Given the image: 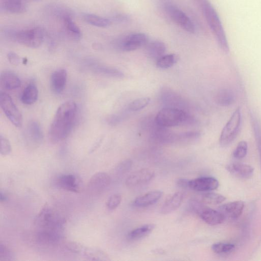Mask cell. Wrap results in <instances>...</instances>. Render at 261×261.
Returning a JSON list of instances; mask_svg holds the SVG:
<instances>
[{"label": "cell", "instance_id": "cell-1", "mask_svg": "<svg viewBox=\"0 0 261 261\" xmlns=\"http://www.w3.org/2000/svg\"><path fill=\"white\" fill-rule=\"evenodd\" d=\"M77 111V105L73 101L64 102L59 107L49 128V138L52 144H57L68 137L72 132Z\"/></svg>", "mask_w": 261, "mask_h": 261}, {"label": "cell", "instance_id": "cell-2", "mask_svg": "<svg viewBox=\"0 0 261 261\" xmlns=\"http://www.w3.org/2000/svg\"><path fill=\"white\" fill-rule=\"evenodd\" d=\"M200 1L204 17L219 46L224 52H229L230 48L225 32L217 12L208 0Z\"/></svg>", "mask_w": 261, "mask_h": 261}, {"label": "cell", "instance_id": "cell-3", "mask_svg": "<svg viewBox=\"0 0 261 261\" xmlns=\"http://www.w3.org/2000/svg\"><path fill=\"white\" fill-rule=\"evenodd\" d=\"M155 121L158 125L168 128L194 123L195 120L183 110L166 107L158 112Z\"/></svg>", "mask_w": 261, "mask_h": 261}, {"label": "cell", "instance_id": "cell-4", "mask_svg": "<svg viewBox=\"0 0 261 261\" xmlns=\"http://www.w3.org/2000/svg\"><path fill=\"white\" fill-rule=\"evenodd\" d=\"M65 223V219L47 204L43 207L35 221V225L39 229L62 232Z\"/></svg>", "mask_w": 261, "mask_h": 261}, {"label": "cell", "instance_id": "cell-5", "mask_svg": "<svg viewBox=\"0 0 261 261\" xmlns=\"http://www.w3.org/2000/svg\"><path fill=\"white\" fill-rule=\"evenodd\" d=\"M242 113L238 107L223 127L219 138V144L222 147L230 145L237 138L241 128Z\"/></svg>", "mask_w": 261, "mask_h": 261}, {"label": "cell", "instance_id": "cell-6", "mask_svg": "<svg viewBox=\"0 0 261 261\" xmlns=\"http://www.w3.org/2000/svg\"><path fill=\"white\" fill-rule=\"evenodd\" d=\"M14 39L19 44L27 47L36 49L43 43L45 34L43 30L36 27L20 31L14 35Z\"/></svg>", "mask_w": 261, "mask_h": 261}, {"label": "cell", "instance_id": "cell-7", "mask_svg": "<svg viewBox=\"0 0 261 261\" xmlns=\"http://www.w3.org/2000/svg\"><path fill=\"white\" fill-rule=\"evenodd\" d=\"M190 206L195 213L198 214L209 225H217L224 220L225 217L219 211L212 209L199 201H191Z\"/></svg>", "mask_w": 261, "mask_h": 261}, {"label": "cell", "instance_id": "cell-8", "mask_svg": "<svg viewBox=\"0 0 261 261\" xmlns=\"http://www.w3.org/2000/svg\"><path fill=\"white\" fill-rule=\"evenodd\" d=\"M0 106L15 126L17 127L22 126L23 122L22 115L12 97L7 93L3 92L0 93Z\"/></svg>", "mask_w": 261, "mask_h": 261}, {"label": "cell", "instance_id": "cell-9", "mask_svg": "<svg viewBox=\"0 0 261 261\" xmlns=\"http://www.w3.org/2000/svg\"><path fill=\"white\" fill-rule=\"evenodd\" d=\"M149 43L148 37L143 33H136L121 39L117 43V47L121 51L130 52L146 46Z\"/></svg>", "mask_w": 261, "mask_h": 261}, {"label": "cell", "instance_id": "cell-10", "mask_svg": "<svg viewBox=\"0 0 261 261\" xmlns=\"http://www.w3.org/2000/svg\"><path fill=\"white\" fill-rule=\"evenodd\" d=\"M27 146L31 149H37L42 144L44 135L40 123L32 120L27 124L25 135Z\"/></svg>", "mask_w": 261, "mask_h": 261}, {"label": "cell", "instance_id": "cell-11", "mask_svg": "<svg viewBox=\"0 0 261 261\" xmlns=\"http://www.w3.org/2000/svg\"><path fill=\"white\" fill-rule=\"evenodd\" d=\"M166 11L170 18L189 34H194L195 27L191 19L182 11L173 6H168Z\"/></svg>", "mask_w": 261, "mask_h": 261}, {"label": "cell", "instance_id": "cell-12", "mask_svg": "<svg viewBox=\"0 0 261 261\" xmlns=\"http://www.w3.org/2000/svg\"><path fill=\"white\" fill-rule=\"evenodd\" d=\"M68 248L73 252L84 256L89 260H109L108 255L100 249L86 247L77 243L72 242L68 245Z\"/></svg>", "mask_w": 261, "mask_h": 261}, {"label": "cell", "instance_id": "cell-13", "mask_svg": "<svg viewBox=\"0 0 261 261\" xmlns=\"http://www.w3.org/2000/svg\"><path fill=\"white\" fill-rule=\"evenodd\" d=\"M55 185L60 189L72 192H80L81 182L80 179L73 174H64L55 179Z\"/></svg>", "mask_w": 261, "mask_h": 261}, {"label": "cell", "instance_id": "cell-14", "mask_svg": "<svg viewBox=\"0 0 261 261\" xmlns=\"http://www.w3.org/2000/svg\"><path fill=\"white\" fill-rule=\"evenodd\" d=\"M155 176L154 172L150 169H142L130 175L126 179L125 185L133 188L149 183Z\"/></svg>", "mask_w": 261, "mask_h": 261}, {"label": "cell", "instance_id": "cell-15", "mask_svg": "<svg viewBox=\"0 0 261 261\" xmlns=\"http://www.w3.org/2000/svg\"><path fill=\"white\" fill-rule=\"evenodd\" d=\"M62 231L39 229L36 234L37 242L42 245L53 246L58 244L62 239Z\"/></svg>", "mask_w": 261, "mask_h": 261}, {"label": "cell", "instance_id": "cell-16", "mask_svg": "<svg viewBox=\"0 0 261 261\" xmlns=\"http://www.w3.org/2000/svg\"><path fill=\"white\" fill-rule=\"evenodd\" d=\"M111 183V178L106 173H96L90 178L88 183V188L91 192L99 193L104 191Z\"/></svg>", "mask_w": 261, "mask_h": 261}, {"label": "cell", "instance_id": "cell-17", "mask_svg": "<svg viewBox=\"0 0 261 261\" xmlns=\"http://www.w3.org/2000/svg\"><path fill=\"white\" fill-rule=\"evenodd\" d=\"M218 187V181L213 177H201L189 181V188L199 192L213 191Z\"/></svg>", "mask_w": 261, "mask_h": 261}, {"label": "cell", "instance_id": "cell-18", "mask_svg": "<svg viewBox=\"0 0 261 261\" xmlns=\"http://www.w3.org/2000/svg\"><path fill=\"white\" fill-rule=\"evenodd\" d=\"M161 97L163 103L167 106V107L183 110V108L186 106L182 97L170 89L163 90Z\"/></svg>", "mask_w": 261, "mask_h": 261}, {"label": "cell", "instance_id": "cell-19", "mask_svg": "<svg viewBox=\"0 0 261 261\" xmlns=\"http://www.w3.org/2000/svg\"><path fill=\"white\" fill-rule=\"evenodd\" d=\"M68 74L64 69H59L53 72L50 79V87L55 93H61L66 86Z\"/></svg>", "mask_w": 261, "mask_h": 261}, {"label": "cell", "instance_id": "cell-20", "mask_svg": "<svg viewBox=\"0 0 261 261\" xmlns=\"http://www.w3.org/2000/svg\"><path fill=\"white\" fill-rule=\"evenodd\" d=\"M244 207L243 202L241 201H235L226 203L220 206L218 211L225 218L236 219L242 214Z\"/></svg>", "mask_w": 261, "mask_h": 261}, {"label": "cell", "instance_id": "cell-21", "mask_svg": "<svg viewBox=\"0 0 261 261\" xmlns=\"http://www.w3.org/2000/svg\"><path fill=\"white\" fill-rule=\"evenodd\" d=\"M227 171L234 176L240 179L250 178L253 174V168L243 163H232L226 166Z\"/></svg>", "mask_w": 261, "mask_h": 261}, {"label": "cell", "instance_id": "cell-22", "mask_svg": "<svg viewBox=\"0 0 261 261\" xmlns=\"http://www.w3.org/2000/svg\"><path fill=\"white\" fill-rule=\"evenodd\" d=\"M1 10L13 14H22L27 9L25 0H2Z\"/></svg>", "mask_w": 261, "mask_h": 261}, {"label": "cell", "instance_id": "cell-23", "mask_svg": "<svg viewBox=\"0 0 261 261\" xmlns=\"http://www.w3.org/2000/svg\"><path fill=\"white\" fill-rule=\"evenodd\" d=\"M61 19L67 36L74 41H80L82 37V32L73 21L70 15L65 16Z\"/></svg>", "mask_w": 261, "mask_h": 261}, {"label": "cell", "instance_id": "cell-24", "mask_svg": "<svg viewBox=\"0 0 261 261\" xmlns=\"http://www.w3.org/2000/svg\"><path fill=\"white\" fill-rule=\"evenodd\" d=\"M163 192L154 190L138 197L134 202V205L138 207H146L154 205L162 197Z\"/></svg>", "mask_w": 261, "mask_h": 261}, {"label": "cell", "instance_id": "cell-25", "mask_svg": "<svg viewBox=\"0 0 261 261\" xmlns=\"http://www.w3.org/2000/svg\"><path fill=\"white\" fill-rule=\"evenodd\" d=\"M1 86L6 90H12L19 88L21 86L19 77L11 71H4L0 76Z\"/></svg>", "mask_w": 261, "mask_h": 261}, {"label": "cell", "instance_id": "cell-26", "mask_svg": "<svg viewBox=\"0 0 261 261\" xmlns=\"http://www.w3.org/2000/svg\"><path fill=\"white\" fill-rule=\"evenodd\" d=\"M184 198L182 193L178 192L173 194L163 204L161 208L163 214L171 213L178 209L182 204Z\"/></svg>", "mask_w": 261, "mask_h": 261}, {"label": "cell", "instance_id": "cell-27", "mask_svg": "<svg viewBox=\"0 0 261 261\" xmlns=\"http://www.w3.org/2000/svg\"><path fill=\"white\" fill-rule=\"evenodd\" d=\"M146 46V54L151 59L157 61L166 52L167 47L164 43L156 41L148 44Z\"/></svg>", "mask_w": 261, "mask_h": 261}, {"label": "cell", "instance_id": "cell-28", "mask_svg": "<svg viewBox=\"0 0 261 261\" xmlns=\"http://www.w3.org/2000/svg\"><path fill=\"white\" fill-rule=\"evenodd\" d=\"M215 101L220 106L228 107L235 103L236 96L232 90L227 88L222 89L216 93Z\"/></svg>", "mask_w": 261, "mask_h": 261}, {"label": "cell", "instance_id": "cell-29", "mask_svg": "<svg viewBox=\"0 0 261 261\" xmlns=\"http://www.w3.org/2000/svg\"><path fill=\"white\" fill-rule=\"evenodd\" d=\"M90 67L91 69L97 74L118 78L124 77L123 74L118 70L106 65L92 63Z\"/></svg>", "mask_w": 261, "mask_h": 261}, {"label": "cell", "instance_id": "cell-30", "mask_svg": "<svg viewBox=\"0 0 261 261\" xmlns=\"http://www.w3.org/2000/svg\"><path fill=\"white\" fill-rule=\"evenodd\" d=\"M39 97V91L34 84H30L24 90L21 96L22 103L26 105H32L35 103Z\"/></svg>", "mask_w": 261, "mask_h": 261}, {"label": "cell", "instance_id": "cell-31", "mask_svg": "<svg viewBox=\"0 0 261 261\" xmlns=\"http://www.w3.org/2000/svg\"><path fill=\"white\" fill-rule=\"evenodd\" d=\"M154 224H147L139 227L130 232L127 238L130 240H138L147 236L155 229Z\"/></svg>", "mask_w": 261, "mask_h": 261}, {"label": "cell", "instance_id": "cell-32", "mask_svg": "<svg viewBox=\"0 0 261 261\" xmlns=\"http://www.w3.org/2000/svg\"><path fill=\"white\" fill-rule=\"evenodd\" d=\"M83 19L87 24L99 28H108L111 24V20L93 14H84Z\"/></svg>", "mask_w": 261, "mask_h": 261}, {"label": "cell", "instance_id": "cell-33", "mask_svg": "<svg viewBox=\"0 0 261 261\" xmlns=\"http://www.w3.org/2000/svg\"><path fill=\"white\" fill-rule=\"evenodd\" d=\"M250 118L261 163V123L253 112H250Z\"/></svg>", "mask_w": 261, "mask_h": 261}, {"label": "cell", "instance_id": "cell-34", "mask_svg": "<svg viewBox=\"0 0 261 261\" xmlns=\"http://www.w3.org/2000/svg\"><path fill=\"white\" fill-rule=\"evenodd\" d=\"M178 56L175 54L165 55L157 61V67L161 69L170 68L178 62Z\"/></svg>", "mask_w": 261, "mask_h": 261}, {"label": "cell", "instance_id": "cell-35", "mask_svg": "<svg viewBox=\"0 0 261 261\" xmlns=\"http://www.w3.org/2000/svg\"><path fill=\"white\" fill-rule=\"evenodd\" d=\"M226 198L223 195L214 192H208L203 195L202 201L209 205H218L223 203Z\"/></svg>", "mask_w": 261, "mask_h": 261}, {"label": "cell", "instance_id": "cell-36", "mask_svg": "<svg viewBox=\"0 0 261 261\" xmlns=\"http://www.w3.org/2000/svg\"><path fill=\"white\" fill-rule=\"evenodd\" d=\"M235 248L234 244L226 242H217L212 246V251L216 254H225L231 252Z\"/></svg>", "mask_w": 261, "mask_h": 261}, {"label": "cell", "instance_id": "cell-37", "mask_svg": "<svg viewBox=\"0 0 261 261\" xmlns=\"http://www.w3.org/2000/svg\"><path fill=\"white\" fill-rule=\"evenodd\" d=\"M149 97L140 98L130 103L128 107V110L130 111H138L146 107L150 103Z\"/></svg>", "mask_w": 261, "mask_h": 261}, {"label": "cell", "instance_id": "cell-38", "mask_svg": "<svg viewBox=\"0 0 261 261\" xmlns=\"http://www.w3.org/2000/svg\"><path fill=\"white\" fill-rule=\"evenodd\" d=\"M247 143L245 141L240 142L233 152V157L237 159H242L247 155Z\"/></svg>", "mask_w": 261, "mask_h": 261}, {"label": "cell", "instance_id": "cell-39", "mask_svg": "<svg viewBox=\"0 0 261 261\" xmlns=\"http://www.w3.org/2000/svg\"><path fill=\"white\" fill-rule=\"evenodd\" d=\"M14 255L13 252L7 246L1 243L0 244V261L13 260Z\"/></svg>", "mask_w": 261, "mask_h": 261}, {"label": "cell", "instance_id": "cell-40", "mask_svg": "<svg viewBox=\"0 0 261 261\" xmlns=\"http://www.w3.org/2000/svg\"><path fill=\"white\" fill-rule=\"evenodd\" d=\"M12 152V147L10 141L2 135L0 136V153L3 156H8Z\"/></svg>", "mask_w": 261, "mask_h": 261}, {"label": "cell", "instance_id": "cell-41", "mask_svg": "<svg viewBox=\"0 0 261 261\" xmlns=\"http://www.w3.org/2000/svg\"><path fill=\"white\" fill-rule=\"evenodd\" d=\"M121 202V196L119 194H115L111 196L106 203L107 208L113 210L117 208Z\"/></svg>", "mask_w": 261, "mask_h": 261}, {"label": "cell", "instance_id": "cell-42", "mask_svg": "<svg viewBox=\"0 0 261 261\" xmlns=\"http://www.w3.org/2000/svg\"><path fill=\"white\" fill-rule=\"evenodd\" d=\"M133 162L129 159L122 161L117 166L116 170L118 173L123 175L128 172L132 169Z\"/></svg>", "mask_w": 261, "mask_h": 261}, {"label": "cell", "instance_id": "cell-43", "mask_svg": "<svg viewBox=\"0 0 261 261\" xmlns=\"http://www.w3.org/2000/svg\"><path fill=\"white\" fill-rule=\"evenodd\" d=\"M10 62L13 65H18L20 63V58L18 55L14 52H10L8 55Z\"/></svg>", "mask_w": 261, "mask_h": 261}, {"label": "cell", "instance_id": "cell-44", "mask_svg": "<svg viewBox=\"0 0 261 261\" xmlns=\"http://www.w3.org/2000/svg\"><path fill=\"white\" fill-rule=\"evenodd\" d=\"M189 181L190 180L187 179L181 178L177 180L176 184L180 188L184 189L189 188Z\"/></svg>", "mask_w": 261, "mask_h": 261}, {"label": "cell", "instance_id": "cell-45", "mask_svg": "<svg viewBox=\"0 0 261 261\" xmlns=\"http://www.w3.org/2000/svg\"><path fill=\"white\" fill-rule=\"evenodd\" d=\"M115 21L117 22H125L127 20L126 17L124 16H118L114 17V19Z\"/></svg>", "mask_w": 261, "mask_h": 261}, {"label": "cell", "instance_id": "cell-46", "mask_svg": "<svg viewBox=\"0 0 261 261\" xmlns=\"http://www.w3.org/2000/svg\"><path fill=\"white\" fill-rule=\"evenodd\" d=\"M8 200L7 196L6 194H4L2 191L1 193H0V200H1L2 202H5Z\"/></svg>", "mask_w": 261, "mask_h": 261}]
</instances>
